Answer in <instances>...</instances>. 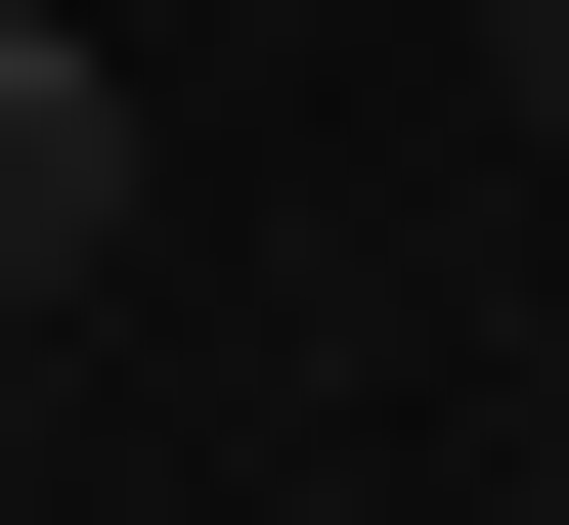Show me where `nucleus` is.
<instances>
[{
	"instance_id": "3",
	"label": "nucleus",
	"mask_w": 569,
	"mask_h": 525,
	"mask_svg": "<svg viewBox=\"0 0 569 525\" xmlns=\"http://www.w3.org/2000/svg\"><path fill=\"white\" fill-rule=\"evenodd\" d=\"M526 525H569V482H526Z\"/></svg>"
},
{
	"instance_id": "1",
	"label": "nucleus",
	"mask_w": 569,
	"mask_h": 525,
	"mask_svg": "<svg viewBox=\"0 0 569 525\" xmlns=\"http://www.w3.org/2000/svg\"><path fill=\"white\" fill-rule=\"evenodd\" d=\"M88 220H132V44H44V0H0V306H44Z\"/></svg>"
},
{
	"instance_id": "2",
	"label": "nucleus",
	"mask_w": 569,
	"mask_h": 525,
	"mask_svg": "<svg viewBox=\"0 0 569 525\" xmlns=\"http://www.w3.org/2000/svg\"><path fill=\"white\" fill-rule=\"evenodd\" d=\"M482 44H526V88H569V0H482Z\"/></svg>"
}]
</instances>
